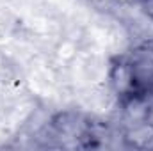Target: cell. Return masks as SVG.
<instances>
[{
    "label": "cell",
    "mask_w": 153,
    "mask_h": 151,
    "mask_svg": "<svg viewBox=\"0 0 153 151\" xmlns=\"http://www.w3.org/2000/svg\"><path fill=\"white\" fill-rule=\"evenodd\" d=\"M144 7H146V13L153 18V0H144Z\"/></svg>",
    "instance_id": "obj_1"
}]
</instances>
